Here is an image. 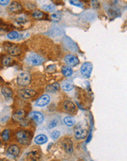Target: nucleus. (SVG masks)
Instances as JSON below:
<instances>
[{
    "instance_id": "4be33fe9",
    "label": "nucleus",
    "mask_w": 127,
    "mask_h": 161,
    "mask_svg": "<svg viewBox=\"0 0 127 161\" xmlns=\"http://www.w3.org/2000/svg\"><path fill=\"white\" fill-rule=\"evenodd\" d=\"M62 13L60 11H57V12L51 14V19L54 22H58L62 19Z\"/></svg>"
},
{
    "instance_id": "6ab92c4d",
    "label": "nucleus",
    "mask_w": 127,
    "mask_h": 161,
    "mask_svg": "<svg viewBox=\"0 0 127 161\" xmlns=\"http://www.w3.org/2000/svg\"><path fill=\"white\" fill-rule=\"evenodd\" d=\"M59 84L58 83H54V84H51V85H49L46 87V90L47 92L53 93V92H56L57 91L59 90Z\"/></svg>"
},
{
    "instance_id": "c85d7f7f",
    "label": "nucleus",
    "mask_w": 127,
    "mask_h": 161,
    "mask_svg": "<svg viewBox=\"0 0 127 161\" xmlns=\"http://www.w3.org/2000/svg\"><path fill=\"white\" fill-rule=\"evenodd\" d=\"M70 4L75 6V7H78L80 8H82V4L79 1V0H70Z\"/></svg>"
},
{
    "instance_id": "4468645a",
    "label": "nucleus",
    "mask_w": 127,
    "mask_h": 161,
    "mask_svg": "<svg viewBox=\"0 0 127 161\" xmlns=\"http://www.w3.org/2000/svg\"><path fill=\"white\" fill-rule=\"evenodd\" d=\"M26 112L24 110H19V111H16L15 113H14L13 114V119L16 122H20L22 119H24V118L25 117Z\"/></svg>"
},
{
    "instance_id": "0eeeda50",
    "label": "nucleus",
    "mask_w": 127,
    "mask_h": 161,
    "mask_svg": "<svg viewBox=\"0 0 127 161\" xmlns=\"http://www.w3.org/2000/svg\"><path fill=\"white\" fill-rule=\"evenodd\" d=\"M63 146L64 149L68 154H72L74 152V144L73 141L71 138H65L63 141Z\"/></svg>"
},
{
    "instance_id": "f3484780",
    "label": "nucleus",
    "mask_w": 127,
    "mask_h": 161,
    "mask_svg": "<svg viewBox=\"0 0 127 161\" xmlns=\"http://www.w3.org/2000/svg\"><path fill=\"white\" fill-rule=\"evenodd\" d=\"M48 141V138L45 135H43V134H40L38 135L37 136H36V138H35V142L37 144H43L47 142Z\"/></svg>"
},
{
    "instance_id": "423d86ee",
    "label": "nucleus",
    "mask_w": 127,
    "mask_h": 161,
    "mask_svg": "<svg viewBox=\"0 0 127 161\" xmlns=\"http://www.w3.org/2000/svg\"><path fill=\"white\" fill-rule=\"evenodd\" d=\"M29 117L35 121V122L37 124H41L44 120L43 114L37 111H32L29 114Z\"/></svg>"
},
{
    "instance_id": "c756f323",
    "label": "nucleus",
    "mask_w": 127,
    "mask_h": 161,
    "mask_svg": "<svg viewBox=\"0 0 127 161\" xmlns=\"http://www.w3.org/2000/svg\"><path fill=\"white\" fill-rule=\"evenodd\" d=\"M11 62H12V59H11V58L10 57H5L3 60H2V63L5 66L9 65L11 63Z\"/></svg>"
},
{
    "instance_id": "2eb2a0df",
    "label": "nucleus",
    "mask_w": 127,
    "mask_h": 161,
    "mask_svg": "<svg viewBox=\"0 0 127 161\" xmlns=\"http://www.w3.org/2000/svg\"><path fill=\"white\" fill-rule=\"evenodd\" d=\"M22 10L21 5L16 2H13L10 4L9 7V10L11 13H19Z\"/></svg>"
},
{
    "instance_id": "393cba45",
    "label": "nucleus",
    "mask_w": 127,
    "mask_h": 161,
    "mask_svg": "<svg viewBox=\"0 0 127 161\" xmlns=\"http://www.w3.org/2000/svg\"><path fill=\"white\" fill-rule=\"evenodd\" d=\"M37 154H38L37 152H30L29 153V158L31 160H35L40 158V155Z\"/></svg>"
},
{
    "instance_id": "a878e982",
    "label": "nucleus",
    "mask_w": 127,
    "mask_h": 161,
    "mask_svg": "<svg viewBox=\"0 0 127 161\" xmlns=\"http://www.w3.org/2000/svg\"><path fill=\"white\" fill-rule=\"evenodd\" d=\"M32 16L35 19H41L43 18V13L42 12H41L40 10H35L32 13Z\"/></svg>"
},
{
    "instance_id": "f704fd0d",
    "label": "nucleus",
    "mask_w": 127,
    "mask_h": 161,
    "mask_svg": "<svg viewBox=\"0 0 127 161\" xmlns=\"http://www.w3.org/2000/svg\"><path fill=\"white\" fill-rule=\"evenodd\" d=\"M26 21L27 20H26L25 18H23V17H19L17 19V21L19 23H25Z\"/></svg>"
},
{
    "instance_id": "e433bc0d",
    "label": "nucleus",
    "mask_w": 127,
    "mask_h": 161,
    "mask_svg": "<svg viewBox=\"0 0 127 161\" xmlns=\"http://www.w3.org/2000/svg\"><path fill=\"white\" fill-rule=\"evenodd\" d=\"M0 146H1V141H0Z\"/></svg>"
},
{
    "instance_id": "1a4fd4ad",
    "label": "nucleus",
    "mask_w": 127,
    "mask_h": 161,
    "mask_svg": "<svg viewBox=\"0 0 127 161\" xmlns=\"http://www.w3.org/2000/svg\"><path fill=\"white\" fill-rule=\"evenodd\" d=\"M6 50L9 53V54H10L11 56H13V57H17V56L20 55L21 53L20 48L15 45H9V46L6 48Z\"/></svg>"
},
{
    "instance_id": "9d476101",
    "label": "nucleus",
    "mask_w": 127,
    "mask_h": 161,
    "mask_svg": "<svg viewBox=\"0 0 127 161\" xmlns=\"http://www.w3.org/2000/svg\"><path fill=\"white\" fill-rule=\"evenodd\" d=\"M49 102H50V96L48 94H44L37 100L35 104L36 106H39V107H44V106H47Z\"/></svg>"
},
{
    "instance_id": "412c9836",
    "label": "nucleus",
    "mask_w": 127,
    "mask_h": 161,
    "mask_svg": "<svg viewBox=\"0 0 127 161\" xmlns=\"http://www.w3.org/2000/svg\"><path fill=\"white\" fill-rule=\"evenodd\" d=\"M41 8L47 12H53L55 10L56 7L53 4H44L41 6Z\"/></svg>"
},
{
    "instance_id": "a211bd4d",
    "label": "nucleus",
    "mask_w": 127,
    "mask_h": 161,
    "mask_svg": "<svg viewBox=\"0 0 127 161\" xmlns=\"http://www.w3.org/2000/svg\"><path fill=\"white\" fill-rule=\"evenodd\" d=\"M63 122L65 123V124H66L68 127H72L76 123V120H75L74 117L71 116H68L64 117L63 119Z\"/></svg>"
},
{
    "instance_id": "dca6fc26",
    "label": "nucleus",
    "mask_w": 127,
    "mask_h": 161,
    "mask_svg": "<svg viewBox=\"0 0 127 161\" xmlns=\"http://www.w3.org/2000/svg\"><path fill=\"white\" fill-rule=\"evenodd\" d=\"M74 83L71 80H65V81L63 82V84H62V88H63V90L66 91V92L72 90L74 89Z\"/></svg>"
},
{
    "instance_id": "b1692460",
    "label": "nucleus",
    "mask_w": 127,
    "mask_h": 161,
    "mask_svg": "<svg viewBox=\"0 0 127 161\" xmlns=\"http://www.w3.org/2000/svg\"><path fill=\"white\" fill-rule=\"evenodd\" d=\"M19 37H20V35L15 31H13L7 35V37L10 40H16V39L19 38Z\"/></svg>"
},
{
    "instance_id": "7c9ffc66",
    "label": "nucleus",
    "mask_w": 127,
    "mask_h": 161,
    "mask_svg": "<svg viewBox=\"0 0 127 161\" xmlns=\"http://www.w3.org/2000/svg\"><path fill=\"white\" fill-rule=\"evenodd\" d=\"M91 5L95 9H98L100 7V4L98 0H91Z\"/></svg>"
},
{
    "instance_id": "2f4dec72",
    "label": "nucleus",
    "mask_w": 127,
    "mask_h": 161,
    "mask_svg": "<svg viewBox=\"0 0 127 161\" xmlns=\"http://www.w3.org/2000/svg\"><path fill=\"white\" fill-rule=\"evenodd\" d=\"M57 123H58V122L56 120V119H54V120H52L51 122L49 123V129H51V128H55L57 126Z\"/></svg>"
},
{
    "instance_id": "f257e3e1",
    "label": "nucleus",
    "mask_w": 127,
    "mask_h": 161,
    "mask_svg": "<svg viewBox=\"0 0 127 161\" xmlns=\"http://www.w3.org/2000/svg\"><path fill=\"white\" fill-rule=\"evenodd\" d=\"M27 62L32 66L40 65L43 63L44 59L37 54H29L27 57Z\"/></svg>"
},
{
    "instance_id": "20e7f679",
    "label": "nucleus",
    "mask_w": 127,
    "mask_h": 161,
    "mask_svg": "<svg viewBox=\"0 0 127 161\" xmlns=\"http://www.w3.org/2000/svg\"><path fill=\"white\" fill-rule=\"evenodd\" d=\"M88 129L82 125L76 126L74 129V136L76 139H83L88 136Z\"/></svg>"
},
{
    "instance_id": "f8f14e48",
    "label": "nucleus",
    "mask_w": 127,
    "mask_h": 161,
    "mask_svg": "<svg viewBox=\"0 0 127 161\" xmlns=\"http://www.w3.org/2000/svg\"><path fill=\"white\" fill-rule=\"evenodd\" d=\"M65 60L66 62L68 63L69 65L72 66V67H74L76 65L79 64V59L78 58L74 55H72V54H68V55L66 56L65 57Z\"/></svg>"
},
{
    "instance_id": "c9c22d12",
    "label": "nucleus",
    "mask_w": 127,
    "mask_h": 161,
    "mask_svg": "<svg viewBox=\"0 0 127 161\" xmlns=\"http://www.w3.org/2000/svg\"><path fill=\"white\" fill-rule=\"evenodd\" d=\"M2 13V10H1V8H0V13Z\"/></svg>"
},
{
    "instance_id": "ddd939ff",
    "label": "nucleus",
    "mask_w": 127,
    "mask_h": 161,
    "mask_svg": "<svg viewBox=\"0 0 127 161\" xmlns=\"http://www.w3.org/2000/svg\"><path fill=\"white\" fill-rule=\"evenodd\" d=\"M64 108L66 111V112L69 113V114H74L76 111V106L73 102L70 100H66L64 102Z\"/></svg>"
},
{
    "instance_id": "7ed1b4c3",
    "label": "nucleus",
    "mask_w": 127,
    "mask_h": 161,
    "mask_svg": "<svg viewBox=\"0 0 127 161\" xmlns=\"http://www.w3.org/2000/svg\"><path fill=\"white\" fill-rule=\"evenodd\" d=\"M31 76L27 73H21L18 75L17 84L21 86H26L30 84Z\"/></svg>"
},
{
    "instance_id": "cd10ccee",
    "label": "nucleus",
    "mask_w": 127,
    "mask_h": 161,
    "mask_svg": "<svg viewBox=\"0 0 127 161\" xmlns=\"http://www.w3.org/2000/svg\"><path fill=\"white\" fill-rule=\"evenodd\" d=\"M50 136H51V138L53 140H56L59 137V136H60V132L58 130H54L53 132H51Z\"/></svg>"
},
{
    "instance_id": "6e6552de",
    "label": "nucleus",
    "mask_w": 127,
    "mask_h": 161,
    "mask_svg": "<svg viewBox=\"0 0 127 161\" xmlns=\"http://www.w3.org/2000/svg\"><path fill=\"white\" fill-rule=\"evenodd\" d=\"M19 94L22 98H24V99H29L31 97H34L35 95L36 92L35 91L32 90L30 89H21L19 92Z\"/></svg>"
},
{
    "instance_id": "bb28decb",
    "label": "nucleus",
    "mask_w": 127,
    "mask_h": 161,
    "mask_svg": "<svg viewBox=\"0 0 127 161\" xmlns=\"http://www.w3.org/2000/svg\"><path fill=\"white\" fill-rule=\"evenodd\" d=\"M9 137H10V135H9V130H5L2 133V138L3 139L4 141H7L9 140Z\"/></svg>"
},
{
    "instance_id": "9b49d317",
    "label": "nucleus",
    "mask_w": 127,
    "mask_h": 161,
    "mask_svg": "<svg viewBox=\"0 0 127 161\" xmlns=\"http://www.w3.org/2000/svg\"><path fill=\"white\" fill-rule=\"evenodd\" d=\"M7 154L12 158H16L20 154V149L17 145H11L7 149Z\"/></svg>"
},
{
    "instance_id": "473e14b6",
    "label": "nucleus",
    "mask_w": 127,
    "mask_h": 161,
    "mask_svg": "<svg viewBox=\"0 0 127 161\" xmlns=\"http://www.w3.org/2000/svg\"><path fill=\"white\" fill-rule=\"evenodd\" d=\"M55 70H56V66L54 65H49V67L46 68V71H47V72H49V73L54 72V71H55Z\"/></svg>"
},
{
    "instance_id": "f03ea898",
    "label": "nucleus",
    "mask_w": 127,
    "mask_h": 161,
    "mask_svg": "<svg viewBox=\"0 0 127 161\" xmlns=\"http://www.w3.org/2000/svg\"><path fill=\"white\" fill-rule=\"evenodd\" d=\"M16 138H17L18 141H19V143H20L21 144L27 145L30 141V133L27 130L19 131V132L16 133Z\"/></svg>"
},
{
    "instance_id": "aec40b11",
    "label": "nucleus",
    "mask_w": 127,
    "mask_h": 161,
    "mask_svg": "<svg viewBox=\"0 0 127 161\" xmlns=\"http://www.w3.org/2000/svg\"><path fill=\"white\" fill-rule=\"evenodd\" d=\"M62 73L66 77H70L73 74V70L69 66H64L62 68Z\"/></svg>"
},
{
    "instance_id": "72a5a7b5",
    "label": "nucleus",
    "mask_w": 127,
    "mask_h": 161,
    "mask_svg": "<svg viewBox=\"0 0 127 161\" xmlns=\"http://www.w3.org/2000/svg\"><path fill=\"white\" fill-rule=\"evenodd\" d=\"M10 3V0H0V5L6 6Z\"/></svg>"
},
{
    "instance_id": "39448f33",
    "label": "nucleus",
    "mask_w": 127,
    "mask_h": 161,
    "mask_svg": "<svg viewBox=\"0 0 127 161\" xmlns=\"http://www.w3.org/2000/svg\"><path fill=\"white\" fill-rule=\"evenodd\" d=\"M92 71H93V65L90 62H85L80 68L81 74L85 78H90Z\"/></svg>"
},
{
    "instance_id": "5701e85b",
    "label": "nucleus",
    "mask_w": 127,
    "mask_h": 161,
    "mask_svg": "<svg viewBox=\"0 0 127 161\" xmlns=\"http://www.w3.org/2000/svg\"><path fill=\"white\" fill-rule=\"evenodd\" d=\"M2 93L4 95V97H5L6 99H7V98H10V97H12V95H13L12 91L10 90V89L7 87L2 88Z\"/></svg>"
}]
</instances>
